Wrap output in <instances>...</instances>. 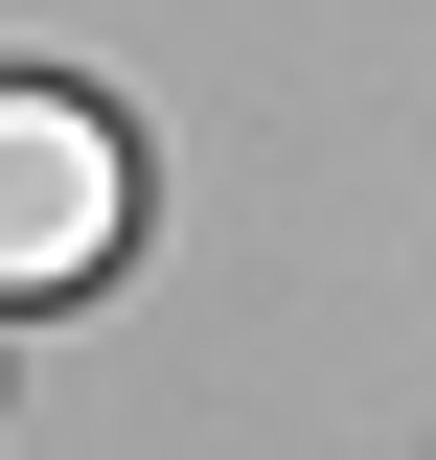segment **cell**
<instances>
[{
    "instance_id": "1",
    "label": "cell",
    "mask_w": 436,
    "mask_h": 460,
    "mask_svg": "<svg viewBox=\"0 0 436 460\" xmlns=\"http://www.w3.org/2000/svg\"><path fill=\"white\" fill-rule=\"evenodd\" d=\"M115 230H138V162H115V115H92V93H0V299L115 277Z\"/></svg>"
}]
</instances>
